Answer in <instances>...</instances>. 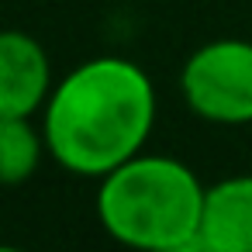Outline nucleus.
Masks as SVG:
<instances>
[{
    "label": "nucleus",
    "mask_w": 252,
    "mask_h": 252,
    "mask_svg": "<svg viewBox=\"0 0 252 252\" xmlns=\"http://www.w3.org/2000/svg\"><path fill=\"white\" fill-rule=\"evenodd\" d=\"M156 252H214V249L204 245L200 238H190V242H176V245H166V249H156Z\"/></svg>",
    "instance_id": "7"
},
{
    "label": "nucleus",
    "mask_w": 252,
    "mask_h": 252,
    "mask_svg": "<svg viewBox=\"0 0 252 252\" xmlns=\"http://www.w3.org/2000/svg\"><path fill=\"white\" fill-rule=\"evenodd\" d=\"M45 152L49 145L42 125L35 128L32 118H0V187L28 183Z\"/></svg>",
    "instance_id": "6"
},
{
    "label": "nucleus",
    "mask_w": 252,
    "mask_h": 252,
    "mask_svg": "<svg viewBox=\"0 0 252 252\" xmlns=\"http://www.w3.org/2000/svg\"><path fill=\"white\" fill-rule=\"evenodd\" d=\"M156 125V87L125 56H97L56 80L42 131L49 156L76 176H107L145 152Z\"/></svg>",
    "instance_id": "1"
},
{
    "label": "nucleus",
    "mask_w": 252,
    "mask_h": 252,
    "mask_svg": "<svg viewBox=\"0 0 252 252\" xmlns=\"http://www.w3.org/2000/svg\"><path fill=\"white\" fill-rule=\"evenodd\" d=\"M197 238L214 252H252V173L224 176L204 190Z\"/></svg>",
    "instance_id": "5"
},
{
    "label": "nucleus",
    "mask_w": 252,
    "mask_h": 252,
    "mask_svg": "<svg viewBox=\"0 0 252 252\" xmlns=\"http://www.w3.org/2000/svg\"><path fill=\"white\" fill-rule=\"evenodd\" d=\"M204 190L187 162L138 152L100 176L97 218L114 242L135 252H156L197 238Z\"/></svg>",
    "instance_id": "2"
},
{
    "label": "nucleus",
    "mask_w": 252,
    "mask_h": 252,
    "mask_svg": "<svg viewBox=\"0 0 252 252\" xmlns=\"http://www.w3.org/2000/svg\"><path fill=\"white\" fill-rule=\"evenodd\" d=\"M0 252H28V249H18V245H7V242H0Z\"/></svg>",
    "instance_id": "8"
},
{
    "label": "nucleus",
    "mask_w": 252,
    "mask_h": 252,
    "mask_svg": "<svg viewBox=\"0 0 252 252\" xmlns=\"http://www.w3.org/2000/svg\"><path fill=\"white\" fill-rule=\"evenodd\" d=\"M187 107L211 125H252V42L214 38L193 49L180 69Z\"/></svg>",
    "instance_id": "3"
},
{
    "label": "nucleus",
    "mask_w": 252,
    "mask_h": 252,
    "mask_svg": "<svg viewBox=\"0 0 252 252\" xmlns=\"http://www.w3.org/2000/svg\"><path fill=\"white\" fill-rule=\"evenodd\" d=\"M45 45L18 28H0V118H35L52 94Z\"/></svg>",
    "instance_id": "4"
}]
</instances>
